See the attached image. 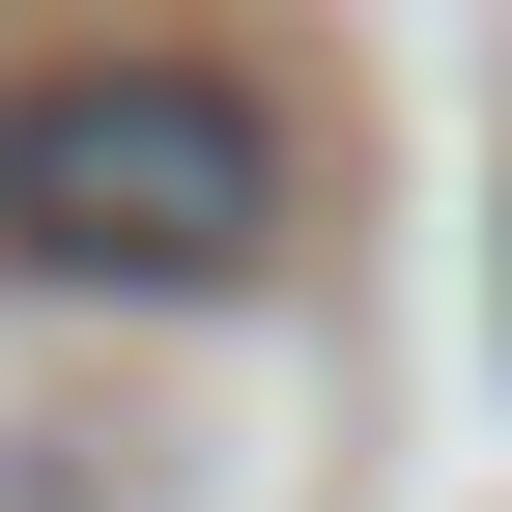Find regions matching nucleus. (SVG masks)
<instances>
[{"label": "nucleus", "instance_id": "obj_1", "mask_svg": "<svg viewBox=\"0 0 512 512\" xmlns=\"http://www.w3.org/2000/svg\"><path fill=\"white\" fill-rule=\"evenodd\" d=\"M0 256L200 313V285L285 256V114H256L228 57H29V86H0Z\"/></svg>", "mask_w": 512, "mask_h": 512}]
</instances>
